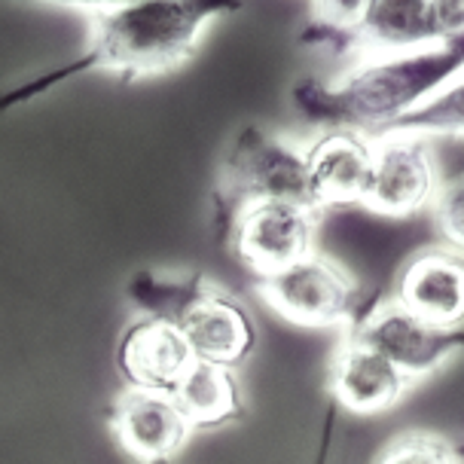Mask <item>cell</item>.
Masks as SVG:
<instances>
[{
  "label": "cell",
  "mask_w": 464,
  "mask_h": 464,
  "mask_svg": "<svg viewBox=\"0 0 464 464\" xmlns=\"http://www.w3.org/2000/svg\"><path fill=\"white\" fill-rule=\"evenodd\" d=\"M464 73V34L440 44L367 55L339 80L305 77L294 86V107L321 129H352L379 138L397 120Z\"/></svg>",
  "instance_id": "7a4b0ae2"
},
{
  "label": "cell",
  "mask_w": 464,
  "mask_h": 464,
  "mask_svg": "<svg viewBox=\"0 0 464 464\" xmlns=\"http://www.w3.org/2000/svg\"><path fill=\"white\" fill-rule=\"evenodd\" d=\"M372 140L352 129H327L305 147L309 193L318 211L361 205L367 193Z\"/></svg>",
  "instance_id": "8fae6325"
},
{
  "label": "cell",
  "mask_w": 464,
  "mask_h": 464,
  "mask_svg": "<svg viewBox=\"0 0 464 464\" xmlns=\"http://www.w3.org/2000/svg\"><path fill=\"white\" fill-rule=\"evenodd\" d=\"M437 40H452L464 34V0H430Z\"/></svg>",
  "instance_id": "44dd1931"
},
{
  "label": "cell",
  "mask_w": 464,
  "mask_h": 464,
  "mask_svg": "<svg viewBox=\"0 0 464 464\" xmlns=\"http://www.w3.org/2000/svg\"><path fill=\"white\" fill-rule=\"evenodd\" d=\"M370 10V0H314V22L305 40H312L318 49H345L354 46L363 15Z\"/></svg>",
  "instance_id": "ac0fdd59"
},
{
  "label": "cell",
  "mask_w": 464,
  "mask_h": 464,
  "mask_svg": "<svg viewBox=\"0 0 464 464\" xmlns=\"http://www.w3.org/2000/svg\"><path fill=\"white\" fill-rule=\"evenodd\" d=\"M242 6L245 0H129L107 13L89 15V40L82 53L4 92L0 111L28 104L62 82L98 71L122 80L169 73L196 55L211 22L238 13Z\"/></svg>",
  "instance_id": "6da1fadb"
},
{
  "label": "cell",
  "mask_w": 464,
  "mask_h": 464,
  "mask_svg": "<svg viewBox=\"0 0 464 464\" xmlns=\"http://www.w3.org/2000/svg\"><path fill=\"white\" fill-rule=\"evenodd\" d=\"M394 300L437 327H464V254L428 247L403 263Z\"/></svg>",
  "instance_id": "30bf717a"
},
{
  "label": "cell",
  "mask_w": 464,
  "mask_h": 464,
  "mask_svg": "<svg viewBox=\"0 0 464 464\" xmlns=\"http://www.w3.org/2000/svg\"><path fill=\"white\" fill-rule=\"evenodd\" d=\"M376 464H461V450L428 430H406L385 446Z\"/></svg>",
  "instance_id": "d6986e66"
},
{
  "label": "cell",
  "mask_w": 464,
  "mask_h": 464,
  "mask_svg": "<svg viewBox=\"0 0 464 464\" xmlns=\"http://www.w3.org/2000/svg\"><path fill=\"white\" fill-rule=\"evenodd\" d=\"M269 198L314 208L309 193V169H305V147L247 122L229 140L218 169L214 218L220 223V236L227 238L232 220L245 205L269 202Z\"/></svg>",
  "instance_id": "3957f363"
},
{
  "label": "cell",
  "mask_w": 464,
  "mask_h": 464,
  "mask_svg": "<svg viewBox=\"0 0 464 464\" xmlns=\"http://www.w3.org/2000/svg\"><path fill=\"white\" fill-rule=\"evenodd\" d=\"M116 443L140 464H171L196 434L174 394L126 388L107 416Z\"/></svg>",
  "instance_id": "ba28073f"
},
{
  "label": "cell",
  "mask_w": 464,
  "mask_h": 464,
  "mask_svg": "<svg viewBox=\"0 0 464 464\" xmlns=\"http://www.w3.org/2000/svg\"><path fill=\"white\" fill-rule=\"evenodd\" d=\"M412 379L370 345L345 336L330 363V392L354 416H382L410 392Z\"/></svg>",
  "instance_id": "7c38bea8"
},
{
  "label": "cell",
  "mask_w": 464,
  "mask_h": 464,
  "mask_svg": "<svg viewBox=\"0 0 464 464\" xmlns=\"http://www.w3.org/2000/svg\"><path fill=\"white\" fill-rule=\"evenodd\" d=\"M174 401L193 430H218L245 416V394L236 372L218 363L196 361L174 388Z\"/></svg>",
  "instance_id": "5bb4252c"
},
{
  "label": "cell",
  "mask_w": 464,
  "mask_h": 464,
  "mask_svg": "<svg viewBox=\"0 0 464 464\" xmlns=\"http://www.w3.org/2000/svg\"><path fill=\"white\" fill-rule=\"evenodd\" d=\"M434 223L437 232L452 251L464 254V174L443 180L434 196Z\"/></svg>",
  "instance_id": "ffe728a7"
},
{
  "label": "cell",
  "mask_w": 464,
  "mask_h": 464,
  "mask_svg": "<svg viewBox=\"0 0 464 464\" xmlns=\"http://www.w3.org/2000/svg\"><path fill=\"white\" fill-rule=\"evenodd\" d=\"M256 294L278 318L296 327H352L370 303L352 272L314 251L276 276L256 278Z\"/></svg>",
  "instance_id": "277c9868"
},
{
  "label": "cell",
  "mask_w": 464,
  "mask_h": 464,
  "mask_svg": "<svg viewBox=\"0 0 464 464\" xmlns=\"http://www.w3.org/2000/svg\"><path fill=\"white\" fill-rule=\"evenodd\" d=\"M214 281L202 272H165V269H138L129 278L126 296L140 318L169 321L180 327L184 314L211 290Z\"/></svg>",
  "instance_id": "2e32d148"
},
{
  "label": "cell",
  "mask_w": 464,
  "mask_h": 464,
  "mask_svg": "<svg viewBox=\"0 0 464 464\" xmlns=\"http://www.w3.org/2000/svg\"><path fill=\"white\" fill-rule=\"evenodd\" d=\"M430 44H440L430 0H370V10L354 34V49H367V55L403 53Z\"/></svg>",
  "instance_id": "9a60e30c"
},
{
  "label": "cell",
  "mask_w": 464,
  "mask_h": 464,
  "mask_svg": "<svg viewBox=\"0 0 464 464\" xmlns=\"http://www.w3.org/2000/svg\"><path fill=\"white\" fill-rule=\"evenodd\" d=\"M370 178L363 193V208L382 218H410L434 202L440 178L437 162L428 147V138L388 131V135L370 138Z\"/></svg>",
  "instance_id": "52a82bcc"
},
{
  "label": "cell",
  "mask_w": 464,
  "mask_h": 464,
  "mask_svg": "<svg viewBox=\"0 0 464 464\" xmlns=\"http://www.w3.org/2000/svg\"><path fill=\"white\" fill-rule=\"evenodd\" d=\"M388 131L419 138H464V73L455 77L450 86H443L434 98H428L419 111L397 120Z\"/></svg>",
  "instance_id": "e0dca14e"
},
{
  "label": "cell",
  "mask_w": 464,
  "mask_h": 464,
  "mask_svg": "<svg viewBox=\"0 0 464 464\" xmlns=\"http://www.w3.org/2000/svg\"><path fill=\"white\" fill-rule=\"evenodd\" d=\"M196 361L218 363L236 370L256 348V324L229 290L211 285L208 294L198 300L180 321Z\"/></svg>",
  "instance_id": "4fadbf2b"
},
{
  "label": "cell",
  "mask_w": 464,
  "mask_h": 464,
  "mask_svg": "<svg viewBox=\"0 0 464 464\" xmlns=\"http://www.w3.org/2000/svg\"><path fill=\"white\" fill-rule=\"evenodd\" d=\"M196 363L184 330L156 318H138L122 330L116 345V370L126 388L174 394L187 370Z\"/></svg>",
  "instance_id": "9c48e42d"
},
{
  "label": "cell",
  "mask_w": 464,
  "mask_h": 464,
  "mask_svg": "<svg viewBox=\"0 0 464 464\" xmlns=\"http://www.w3.org/2000/svg\"><path fill=\"white\" fill-rule=\"evenodd\" d=\"M28 4H53V6H73V10H86L89 15L107 13L113 6H122L129 0H28Z\"/></svg>",
  "instance_id": "7402d4cb"
},
{
  "label": "cell",
  "mask_w": 464,
  "mask_h": 464,
  "mask_svg": "<svg viewBox=\"0 0 464 464\" xmlns=\"http://www.w3.org/2000/svg\"><path fill=\"white\" fill-rule=\"evenodd\" d=\"M348 336L388 358L412 382L443 370L450 361L464 354V327L430 324L403 309L394 296L370 303L361 318L348 327Z\"/></svg>",
  "instance_id": "5b68a950"
},
{
  "label": "cell",
  "mask_w": 464,
  "mask_h": 464,
  "mask_svg": "<svg viewBox=\"0 0 464 464\" xmlns=\"http://www.w3.org/2000/svg\"><path fill=\"white\" fill-rule=\"evenodd\" d=\"M318 214L321 211L296 202H251L236 214L227 242L238 263H245L256 278L276 276L318 251Z\"/></svg>",
  "instance_id": "8992f818"
}]
</instances>
